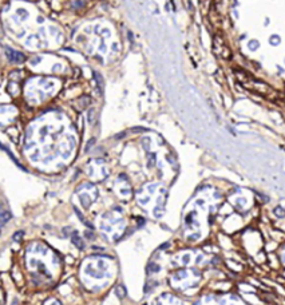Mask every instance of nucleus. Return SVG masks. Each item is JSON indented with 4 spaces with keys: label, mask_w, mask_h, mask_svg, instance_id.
Returning a JSON list of instances; mask_svg holds the SVG:
<instances>
[{
    "label": "nucleus",
    "mask_w": 285,
    "mask_h": 305,
    "mask_svg": "<svg viewBox=\"0 0 285 305\" xmlns=\"http://www.w3.org/2000/svg\"><path fill=\"white\" fill-rule=\"evenodd\" d=\"M23 236H24V232H22V230L18 232V233H15V234H14V241H19Z\"/></svg>",
    "instance_id": "obj_6"
},
{
    "label": "nucleus",
    "mask_w": 285,
    "mask_h": 305,
    "mask_svg": "<svg viewBox=\"0 0 285 305\" xmlns=\"http://www.w3.org/2000/svg\"><path fill=\"white\" fill-rule=\"evenodd\" d=\"M5 55H7L8 60L12 63H22L24 59H26V56H24L22 52L11 50V48H5Z\"/></svg>",
    "instance_id": "obj_1"
},
{
    "label": "nucleus",
    "mask_w": 285,
    "mask_h": 305,
    "mask_svg": "<svg viewBox=\"0 0 285 305\" xmlns=\"http://www.w3.org/2000/svg\"><path fill=\"white\" fill-rule=\"evenodd\" d=\"M72 243L78 248V249H83V248H85V243H83L82 238L78 236L76 233H74V236H72Z\"/></svg>",
    "instance_id": "obj_2"
},
{
    "label": "nucleus",
    "mask_w": 285,
    "mask_h": 305,
    "mask_svg": "<svg viewBox=\"0 0 285 305\" xmlns=\"http://www.w3.org/2000/svg\"><path fill=\"white\" fill-rule=\"evenodd\" d=\"M9 220H11V214H9L8 212L1 213V214H0V225L7 224V222H8Z\"/></svg>",
    "instance_id": "obj_3"
},
{
    "label": "nucleus",
    "mask_w": 285,
    "mask_h": 305,
    "mask_svg": "<svg viewBox=\"0 0 285 305\" xmlns=\"http://www.w3.org/2000/svg\"><path fill=\"white\" fill-rule=\"evenodd\" d=\"M115 292H116V296L119 298H123L125 296H126V290H125V288L122 285H118L115 288Z\"/></svg>",
    "instance_id": "obj_4"
},
{
    "label": "nucleus",
    "mask_w": 285,
    "mask_h": 305,
    "mask_svg": "<svg viewBox=\"0 0 285 305\" xmlns=\"http://www.w3.org/2000/svg\"><path fill=\"white\" fill-rule=\"evenodd\" d=\"M274 214L277 217H284L285 216V210L282 208H276L274 209Z\"/></svg>",
    "instance_id": "obj_5"
}]
</instances>
